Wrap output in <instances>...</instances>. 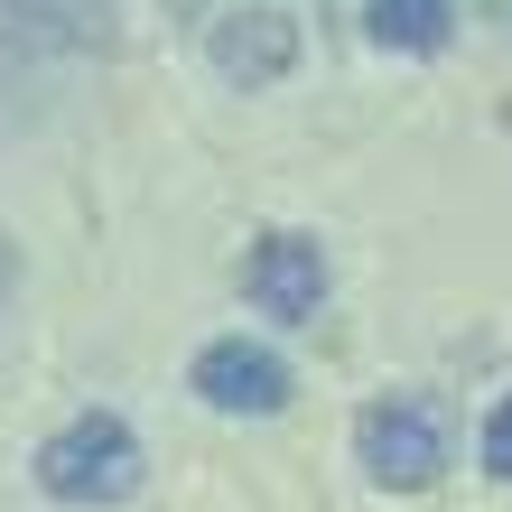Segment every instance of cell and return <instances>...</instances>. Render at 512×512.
I'll return each mask as SVG.
<instances>
[{
    "label": "cell",
    "mask_w": 512,
    "mask_h": 512,
    "mask_svg": "<svg viewBox=\"0 0 512 512\" xmlns=\"http://www.w3.org/2000/svg\"><path fill=\"white\" fill-rule=\"evenodd\" d=\"M149 485V447L131 438V419L112 410H75L66 429L38 447V494L47 503H75V512H112Z\"/></svg>",
    "instance_id": "1"
},
{
    "label": "cell",
    "mask_w": 512,
    "mask_h": 512,
    "mask_svg": "<svg viewBox=\"0 0 512 512\" xmlns=\"http://www.w3.org/2000/svg\"><path fill=\"white\" fill-rule=\"evenodd\" d=\"M354 457H364V475L382 494H429L447 475V410L429 391H391V401H373L354 419Z\"/></svg>",
    "instance_id": "2"
},
{
    "label": "cell",
    "mask_w": 512,
    "mask_h": 512,
    "mask_svg": "<svg viewBox=\"0 0 512 512\" xmlns=\"http://www.w3.org/2000/svg\"><path fill=\"white\" fill-rule=\"evenodd\" d=\"M187 391H196L205 410H224V419H270V410H289L298 373H289V354H270L252 336H215L187 364Z\"/></svg>",
    "instance_id": "3"
},
{
    "label": "cell",
    "mask_w": 512,
    "mask_h": 512,
    "mask_svg": "<svg viewBox=\"0 0 512 512\" xmlns=\"http://www.w3.org/2000/svg\"><path fill=\"white\" fill-rule=\"evenodd\" d=\"M243 298L280 326H317L326 308V243L317 233H261L243 252Z\"/></svg>",
    "instance_id": "4"
},
{
    "label": "cell",
    "mask_w": 512,
    "mask_h": 512,
    "mask_svg": "<svg viewBox=\"0 0 512 512\" xmlns=\"http://www.w3.org/2000/svg\"><path fill=\"white\" fill-rule=\"evenodd\" d=\"M205 56H215L224 84L261 94V84H280V75L298 66V19H289V10H224L215 38H205Z\"/></svg>",
    "instance_id": "5"
},
{
    "label": "cell",
    "mask_w": 512,
    "mask_h": 512,
    "mask_svg": "<svg viewBox=\"0 0 512 512\" xmlns=\"http://www.w3.org/2000/svg\"><path fill=\"white\" fill-rule=\"evenodd\" d=\"M10 47H112V0H0Z\"/></svg>",
    "instance_id": "6"
},
{
    "label": "cell",
    "mask_w": 512,
    "mask_h": 512,
    "mask_svg": "<svg viewBox=\"0 0 512 512\" xmlns=\"http://www.w3.org/2000/svg\"><path fill=\"white\" fill-rule=\"evenodd\" d=\"M364 28L391 56H438L457 38V0H364Z\"/></svg>",
    "instance_id": "7"
},
{
    "label": "cell",
    "mask_w": 512,
    "mask_h": 512,
    "mask_svg": "<svg viewBox=\"0 0 512 512\" xmlns=\"http://www.w3.org/2000/svg\"><path fill=\"white\" fill-rule=\"evenodd\" d=\"M475 447H485V475H494V485H512V391L485 410V438H475Z\"/></svg>",
    "instance_id": "8"
}]
</instances>
